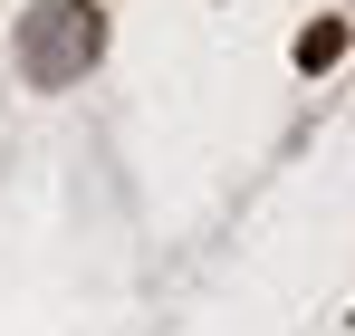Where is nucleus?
<instances>
[{
  "label": "nucleus",
  "mask_w": 355,
  "mask_h": 336,
  "mask_svg": "<svg viewBox=\"0 0 355 336\" xmlns=\"http://www.w3.org/2000/svg\"><path fill=\"white\" fill-rule=\"evenodd\" d=\"M96 39H106V29H96V10L58 0V10H39V19L19 29V67H29L39 87H67V77H77V67L96 58Z\"/></svg>",
  "instance_id": "obj_1"
},
{
  "label": "nucleus",
  "mask_w": 355,
  "mask_h": 336,
  "mask_svg": "<svg viewBox=\"0 0 355 336\" xmlns=\"http://www.w3.org/2000/svg\"><path fill=\"white\" fill-rule=\"evenodd\" d=\"M336 58H346V19H307L297 29V77H327Z\"/></svg>",
  "instance_id": "obj_2"
}]
</instances>
